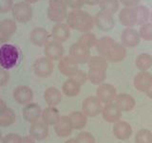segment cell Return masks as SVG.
I'll return each instance as SVG.
<instances>
[{
  "label": "cell",
  "mask_w": 152,
  "mask_h": 143,
  "mask_svg": "<svg viewBox=\"0 0 152 143\" xmlns=\"http://www.w3.org/2000/svg\"><path fill=\"white\" fill-rule=\"evenodd\" d=\"M66 20L70 28L83 33L90 31L95 26L94 17L82 9H72L68 13Z\"/></svg>",
  "instance_id": "1"
},
{
  "label": "cell",
  "mask_w": 152,
  "mask_h": 143,
  "mask_svg": "<svg viewBox=\"0 0 152 143\" xmlns=\"http://www.w3.org/2000/svg\"><path fill=\"white\" fill-rule=\"evenodd\" d=\"M18 49L12 44H3L0 46V66L4 69H12L15 66L19 60Z\"/></svg>",
  "instance_id": "2"
},
{
  "label": "cell",
  "mask_w": 152,
  "mask_h": 143,
  "mask_svg": "<svg viewBox=\"0 0 152 143\" xmlns=\"http://www.w3.org/2000/svg\"><path fill=\"white\" fill-rule=\"evenodd\" d=\"M12 13L14 20L22 24L30 22L33 16V12L31 4L25 1L13 4Z\"/></svg>",
  "instance_id": "3"
},
{
  "label": "cell",
  "mask_w": 152,
  "mask_h": 143,
  "mask_svg": "<svg viewBox=\"0 0 152 143\" xmlns=\"http://www.w3.org/2000/svg\"><path fill=\"white\" fill-rule=\"evenodd\" d=\"M54 68L53 61L48 57H40L33 63L32 69L34 74L39 78H48L52 74Z\"/></svg>",
  "instance_id": "4"
},
{
  "label": "cell",
  "mask_w": 152,
  "mask_h": 143,
  "mask_svg": "<svg viewBox=\"0 0 152 143\" xmlns=\"http://www.w3.org/2000/svg\"><path fill=\"white\" fill-rule=\"evenodd\" d=\"M69 56L72 58L78 65L88 63L90 59V50L88 47L85 46L79 42L72 44L69 50Z\"/></svg>",
  "instance_id": "5"
},
{
  "label": "cell",
  "mask_w": 152,
  "mask_h": 143,
  "mask_svg": "<svg viewBox=\"0 0 152 143\" xmlns=\"http://www.w3.org/2000/svg\"><path fill=\"white\" fill-rule=\"evenodd\" d=\"M103 105L100 99L95 96L86 98L82 103V112L88 118H93L102 113Z\"/></svg>",
  "instance_id": "6"
},
{
  "label": "cell",
  "mask_w": 152,
  "mask_h": 143,
  "mask_svg": "<svg viewBox=\"0 0 152 143\" xmlns=\"http://www.w3.org/2000/svg\"><path fill=\"white\" fill-rule=\"evenodd\" d=\"M17 30L16 21L6 18L0 21V44H6Z\"/></svg>",
  "instance_id": "7"
},
{
  "label": "cell",
  "mask_w": 152,
  "mask_h": 143,
  "mask_svg": "<svg viewBox=\"0 0 152 143\" xmlns=\"http://www.w3.org/2000/svg\"><path fill=\"white\" fill-rule=\"evenodd\" d=\"M44 53L51 61H60L64 57V46L56 40L49 41L44 46Z\"/></svg>",
  "instance_id": "8"
},
{
  "label": "cell",
  "mask_w": 152,
  "mask_h": 143,
  "mask_svg": "<svg viewBox=\"0 0 152 143\" xmlns=\"http://www.w3.org/2000/svg\"><path fill=\"white\" fill-rule=\"evenodd\" d=\"M117 96L116 88L110 83H102L98 85L96 90V97L100 99L102 103L113 102Z\"/></svg>",
  "instance_id": "9"
},
{
  "label": "cell",
  "mask_w": 152,
  "mask_h": 143,
  "mask_svg": "<svg viewBox=\"0 0 152 143\" xmlns=\"http://www.w3.org/2000/svg\"><path fill=\"white\" fill-rule=\"evenodd\" d=\"M13 99L18 104L27 105L31 103L33 99V91L30 86L27 85H18L13 90Z\"/></svg>",
  "instance_id": "10"
},
{
  "label": "cell",
  "mask_w": 152,
  "mask_h": 143,
  "mask_svg": "<svg viewBox=\"0 0 152 143\" xmlns=\"http://www.w3.org/2000/svg\"><path fill=\"white\" fill-rule=\"evenodd\" d=\"M58 69L62 75H64L66 77H69V78H72L76 74V72L79 70L78 64L76 63L69 55L64 56L63 58L59 61Z\"/></svg>",
  "instance_id": "11"
},
{
  "label": "cell",
  "mask_w": 152,
  "mask_h": 143,
  "mask_svg": "<svg viewBox=\"0 0 152 143\" xmlns=\"http://www.w3.org/2000/svg\"><path fill=\"white\" fill-rule=\"evenodd\" d=\"M94 24L100 30L102 31H110L115 26L113 15L104 12H99L94 17Z\"/></svg>",
  "instance_id": "12"
},
{
  "label": "cell",
  "mask_w": 152,
  "mask_h": 143,
  "mask_svg": "<svg viewBox=\"0 0 152 143\" xmlns=\"http://www.w3.org/2000/svg\"><path fill=\"white\" fill-rule=\"evenodd\" d=\"M121 44L126 47L137 46L141 42V36L139 31L134 28H126L121 34Z\"/></svg>",
  "instance_id": "13"
},
{
  "label": "cell",
  "mask_w": 152,
  "mask_h": 143,
  "mask_svg": "<svg viewBox=\"0 0 152 143\" xmlns=\"http://www.w3.org/2000/svg\"><path fill=\"white\" fill-rule=\"evenodd\" d=\"M22 115L26 121L33 123L39 120L42 115V109L38 103L31 102L24 106L22 109Z\"/></svg>",
  "instance_id": "14"
},
{
  "label": "cell",
  "mask_w": 152,
  "mask_h": 143,
  "mask_svg": "<svg viewBox=\"0 0 152 143\" xmlns=\"http://www.w3.org/2000/svg\"><path fill=\"white\" fill-rule=\"evenodd\" d=\"M112 132L114 136L119 140H126L132 136V127L128 122L119 120L114 123Z\"/></svg>",
  "instance_id": "15"
},
{
  "label": "cell",
  "mask_w": 152,
  "mask_h": 143,
  "mask_svg": "<svg viewBox=\"0 0 152 143\" xmlns=\"http://www.w3.org/2000/svg\"><path fill=\"white\" fill-rule=\"evenodd\" d=\"M30 136L32 137L33 139L35 140H44L47 139L48 136H49V125H47L44 121H36L31 123V127L30 130Z\"/></svg>",
  "instance_id": "16"
},
{
  "label": "cell",
  "mask_w": 152,
  "mask_h": 143,
  "mask_svg": "<svg viewBox=\"0 0 152 143\" xmlns=\"http://www.w3.org/2000/svg\"><path fill=\"white\" fill-rule=\"evenodd\" d=\"M102 116L106 121L109 123H115L121 120L122 111L115 103L110 102L106 104V106L103 107Z\"/></svg>",
  "instance_id": "17"
},
{
  "label": "cell",
  "mask_w": 152,
  "mask_h": 143,
  "mask_svg": "<svg viewBox=\"0 0 152 143\" xmlns=\"http://www.w3.org/2000/svg\"><path fill=\"white\" fill-rule=\"evenodd\" d=\"M73 127L69 116L60 117L59 120L54 125V132L59 137H68L72 134Z\"/></svg>",
  "instance_id": "18"
},
{
  "label": "cell",
  "mask_w": 152,
  "mask_h": 143,
  "mask_svg": "<svg viewBox=\"0 0 152 143\" xmlns=\"http://www.w3.org/2000/svg\"><path fill=\"white\" fill-rule=\"evenodd\" d=\"M119 21L123 26L132 28L137 25V14L134 8L125 7L119 12Z\"/></svg>",
  "instance_id": "19"
},
{
  "label": "cell",
  "mask_w": 152,
  "mask_h": 143,
  "mask_svg": "<svg viewBox=\"0 0 152 143\" xmlns=\"http://www.w3.org/2000/svg\"><path fill=\"white\" fill-rule=\"evenodd\" d=\"M50 35L53 40L64 43L68 41L70 36V28L66 23H56L52 28Z\"/></svg>",
  "instance_id": "20"
},
{
  "label": "cell",
  "mask_w": 152,
  "mask_h": 143,
  "mask_svg": "<svg viewBox=\"0 0 152 143\" xmlns=\"http://www.w3.org/2000/svg\"><path fill=\"white\" fill-rule=\"evenodd\" d=\"M114 103L121 109V111L125 112H130L133 110L136 105V101L131 95L129 94H119L116 96L115 99H114Z\"/></svg>",
  "instance_id": "21"
},
{
  "label": "cell",
  "mask_w": 152,
  "mask_h": 143,
  "mask_svg": "<svg viewBox=\"0 0 152 143\" xmlns=\"http://www.w3.org/2000/svg\"><path fill=\"white\" fill-rule=\"evenodd\" d=\"M49 32L44 28L36 27L31 31V42L36 46H44L49 42Z\"/></svg>",
  "instance_id": "22"
},
{
  "label": "cell",
  "mask_w": 152,
  "mask_h": 143,
  "mask_svg": "<svg viewBox=\"0 0 152 143\" xmlns=\"http://www.w3.org/2000/svg\"><path fill=\"white\" fill-rule=\"evenodd\" d=\"M126 54V47L124 45L119 44V43L116 42L111 47V49L109 50L106 59L108 62H111V63H119V62L125 60Z\"/></svg>",
  "instance_id": "23"
},
{
  "label": "cell",
  "mask_w": 152,
  "mask_h": 143,
  "mask_svg": "<svg viewBox=\"0 0 152 143\" xmlns=\"http://www.w3.org/2000/svg\"><path fill=\"white\" fill-rule=\"evenodd\" d=\"M152 80V75L147 72V71H141L135 75L134 80H133V84L134 87L140 92H145L148 88L150 82Z\"/></svg>",
  "instance_id": "24"
},
{
  "label": "cell",
  "mask_w": 152,
  "mask_h": 143,
  "mask_svg": "<svg viewBox=\"0 0 152 143\" xmlns=\"http://www.w3.org/2000/svg\"><path fill=\"white\" fill-rule=\"evenodd\" d=\"M59 110L55 106H48L44 110H42V121H44L47 125L54 126L60 118Z\"/></svg>",
  "instance_id": "25"
},
{
  "label": "cell",
  "mask_w": 152,
  "mask_h": 143,
  "mask_svg": "<svg viewBox=\"0 0 152 143\" xmlns=\"http://www.w3.org/2000/svg\"><path fill=\"white\" fill-rule=\"evenodd\" d=\"M44 99L49 106H57L62 101V93L54 86L48 87L44 92Z\"/></svg>",
  "instance_id": "26"
},
{
  "label": "cell",
  "mask_w": 152,
  "mask_h": 143,
  "mask_svg": "<svg viewBox=\"0 0 152 143\" xmlns=\"http://www.w3.org/2000/svg\"><path fill=\"white\" fill-rule=\"evenodd\" d=\"M62 91H63V94L65 96L69 98L77 97L81 91V85L72 78H69L68 80H66V82L63 83Z\"/></svg>",
  "instance_id": "27"
},
{
  "label": "cell",
  "mask_w": 152,
  "mask_h": 143,
  "mask_svg": "<svg viewBox=\"0 0 152 143\" xmlns=\"http://www.w3.org/2000/svg\"><path fill=\"white\" fill-rule=\"evenodd\" d=\"M115 43H116L115 40H114L113 38H111L110 36H104L97 40V44L95 46H96L98 53L106 58L109 50L111 49V47L113 46V45L115 44Z\"/></svg>",
  "instance_id": "28"
},
{
  "label": "cell",
  "mask_w": 152,
  "mask_h": 143,
  "mask_svg": "<svg viewBox=\"0 0 152 143\" xmlns=\"http://www.w3.org/2000/svg\"><path fill=\"white\" fill-rule=\"evenodd\" d=\"M68 9L65 8H54L49 7L47 9V15L48 18L50 21L55 23H62L66 19L68 16Z\"/></svg>",
  "instance_id": "29"
},
{
  "label": "cell",
  "mask_w": 152,
  "mask_h": 143,
  "mask_svg": "<svg viewBox=\"0 0 152 143\" xmlns=\"http://www.w3.org/2000/svg\"><path fill=\"white\" fill-rule=\"evenodd\" d=\"M69 118L71 121V124L74 130H82L86 127L88 123V117L82 111H73L71 112Z\"/></svg>",
  "instance_id": "30"
},
{
  "label": "cell",
  "mask_w": 152,
  "mask_h": 143,
  "mask_svg": "<svg viewBox=\"0 0 152 143\" xmlns=\"http://www.w3.org/2000/svg\"><path fill=\"white\" fill-rule=\"evenodd\" d=\"M88 79L94 85H100L104 83L107 79V70L99 68H88Z\"/></svg>",
  "instance_id": "31"
},
{
  "label": "cell",
  "mask_w": 152,
  "mask_h": 143,
  "mask_svg": "<svg viewBox=\"0 0 152 143\" xmlns=\"http://www.w3.org/2000/svg\"><path fill=\"white\" fill-rule=\"evenodd\" d=\"M135 65L140 71H147L152 66V56L147 53H142L137 56Z\"/></svg>",
  "instance_id": "32"
},
{
  "label": "cell",
  "mask_w": 152,
  "mask_h": 143,
  "mask_svg": "<svg viewBox=\"0 0 152 143\" xmlns=\"http://www.w3.org/2000/svg\"><path fill=\"white\" fill-rule=\"evenodd\" d=\"M16 120V115L12 108L7 107L5 110L0 114V126L1 127H9L12 125Z\"/></svg>",
  "instance_id": "33"
},
{
  "label": "cell",
  "mask_w": 152,
  "mask_h": 143,
  "mask_svg": "<svg viewBox=\"0 0 152 143\" xmlns=\"http://www.w3.org/2000/svg\"><path fill=\"white\" fill-rule=\"evenodd\" d=\"M119 1L118 0H100L99 7L101 11L113 15L119 9Z\"/></svg>",
  "instance_id": "34"
},
{
  "label": "cell",
  "mask_w": 152,
  "mask_h": 143,
  "mask_svg": "<svg viewBox=\"0 0 152 143\" xmlns=\"http://www.w3.org/2000/svg\"><path fill=\"white\" fill-rule=\"evenodd\" d=\"M135 11L137 14V25H142L147 23L150 18V12L147 7L144 5H138L135 7Z\"/></svg>",
  "instance_id": "35"
},
{
  "label": "cell",
  "mask_w": 152,
  "mask_h": 143,
  "mask_svg": "<svg viewBox=\"0 0 152 143\" xmlns=\"http://www.w3.org/2000/svg\"><path fill=\"white\" fill-rule=\"evenodd\" d=\"M88 64V68H99V69L107 70L108 66V61L104 57L98 55V56L90 57Z\"/></svg>",
  "instance_id": "36"
},
{
  "label": "cell",
  "mask_w": 152,
  "mask_h": 143,
  "mask_svg": "<svg viewBox=\"0 0 152 143\" xmlns=\"http://www.w3.org/2000/svg\"><path fill=\"white\" fill-rule=\"evenodd\" d=\"M97 38L95 36L94 33L91 31H88V32H84L82 35L80 36L78 42L81 43L82 45L88 47V49H91V47L95 46L97 44Z\"/></svg>",
  "instance_id": "37"
},
{
  "label": "cell",
  "mask_w": 152,
  "mask_h": 143,
  "mask_svg": "<svg viewBox=\"0 0 152 143\" xmlns=\"http://www.w3.org/2000/svg\"><path fill=\"white\" fill-rule=\"evenodd\" d=\"M135 143H152V133L147 129H141L135 135Z\"/></svg>",
  "instance_id": "38"
},
{
  "label": "cell",
  "mask_w": 152,
  "mask_h": 143,
  "mask_svg": "<svg viewBox=\"0 0 152 143\" xmlns=\"http://www.w3.org/2000/svg\"><path fill=\"white\" fill-rule=\"evenodd\" d=\"M139 34L142 40L152 41V23H145L141 25Z\"/></svg>",
  "instance_id": "39"
},
{
  "label": "cell",
  "mask_w": 152,
  "mask_h": 143,
  "mask_svg": "<svg viewBox=\"0 0 152 143\" xmlns=\"http://www.w3.org/2000/svg\"><path fill=\"white\" fill-rule=\"evenodd\" d=\"M78 143H95L94 136L89 132H81L76 136Z\"/></svg>",
  "instance_id": "40"
},
{
  "label": "cell",
  "mask_w": 152,
  "mask_h": 143,
  "mask_svg": "<svg viewBox=\"0 0 152 143\" xmlns=\"http://www.w3.org/2000/svg\"><path fill=\"white\" fill-rule=\"evenodd\" d=\"M2 143H22V136L17 134H8L2 139Z\"/></svg>",
  "instance_id": "41"
},
{
  "label": "cell",
  "mask_w": 152,
  "mask_h": 143,
  "mask_svg": "<svg viewBox=\"0 0 152 143\" xmlns=\"http://www.w3.org/2000/svg\"><path fill=\"white\" fill-rule=\"evenodd\" d=\"M72 79L74 81H76V82H77L81 85V86H82V85L85 84L86 82H87V81L88 80V73L85 72L84 70L79 69L77 72H76V74L72 77Z\"/></svg>",
  "instance_id": "42"
},
{
  "label": "cell",
  "mask_w": 152,
  "mask_h": 143,
  "mask_svg": "<svg viewBox=\"0 0 152 143\" xmlns=\"http://www.w3.org/2000/svg\"><path fill=\"white\" fill-rule=\"evenodd\" d=\"M13 0H0V13H7L12 11Z\"/></svg>",
  "instance_id": "43"
},
{
  "label": "cell",
  "mask_w": 152,
  "mask_h": 143,
  "mask_svg": "<svg viewBox=\"0 0 152 143\" xmlns=\"http://www.w3.org/2000/svg\"><path fill=\"white\" fill-rule=\"evenodd\" d=\"M10 78H11V76H10L8 70L4 69L3 68L0 66V87L7 85L10 81Z\"/></svg>",
  "instance_id": "44"
},
{
  "label": "cell",
  "mask_w": 152,
  "mask_h": 143,
  "mask_svg": "<svg viewBox=\"0 0 152 143\" xmlns=\"http://www.w3.org/2000/svg\"><path fill=\"white\" fill-rule=\"evenodd\" d=\"M49 7H54V8H65L68 9V1L66 0H50L49 1Z\"/></svg>",
  "instance_id": "45"
},
{
  "label": "cell",
  "mask_w": 152,
  "mask_h": 143,
  "mask_svg": "<svg viewBox=\"0 0 152 143\" xmlns=\"http://www.w3.org/2000/svg\"><path fill=\"white\" fill-rule=\"evenodd\" d=\"M66 1H68L69 8L72 9H81V8L85 5L84 0H66Z\"/></svg>",
  "instance_id": "46"
},
{
  "label": "cell",
  "mask_w": 152,
  "mask_h": 143,
  "mask_svg": "<svg viewBox=\"0 0 152 143\" xmlns=\"http://www.w3.org/2000/svg\"><path fill=\"white\" fill-rule=\"evenodd\" d=\"M119 1H120V3L123 5L124 7L134 8V7L139 5L141 0H119Z\"/></svg>",
  "instance_id": "47"
},
{
  "label": "cell",
  "mask_w": 152,
  "mask_h": 143,
  "mask_svg": "<svg viewBox=\"0 0 152 143\" xmlns=\"http://www.w3.org/2000/svg\"><path fill=\"white\" fill-rule=\"evenodd\" d=\"M22 143H35V139H33L31 136L22 137Z\"/></svg>",
  "instance_id": "48"
},
{
  "label": "cell",
  "mask_w": 152,
  "mask_h": 143,
  "mask_svg": "<svg viewBox=\"0 0 152 143\" xmlns=\"http://www.w3.org/2000/svg\"><path fill=\"white\" fill-rule=\"evenodd\" d=\"M86 5H88V6H95V5H99L100 0H84Z\"/></svg>",
  "instance_id": "49"
},
{
  "label": "cell",
  "mask_w": 152,
  "mask_h": 143,
  "mask_svg": "<svg viewBox=\"0 0 152 143\" xmlns=\"http://www.w3.org/2000/svg\"><path fill=\"white\" fill-rule=\"evenodd\" d=\"M145 94H146L147 97L150 98L152 99V80H151V82H150V84H149L148 88H147V90L145 91Z\"/></svg>",
  "instance_id": "50"
},
{
  "label": "cell",
  "mask_w": 152,
  "mask_h": 143,
  "mask_svg": "<svg viewBox=\"0 0 152 143\" xmlns=\"http://www.w3.org/2000/svg\"><path fill=\"white\" fill-rule=\"evenodd\" d=\"M6 108H7L6 102H5L2 99H0V114H1Z\"/></svg>",
  "instance_id": "51"
},
{
  "label": "cell",
  "mask_w": 152,
  "mask_h": 143,
  "mask_svg": "<svg viewBox=\"0 0 152 143\" xmlns=\"http://www.w3.org/2000/svg\"><path fill=\"white\" fill-rule=\"evenodd\" d=\"M65 143H78V141L76 140V139H68Z\"/></svg>",
  "instance_id": "52"
},
{
  "label": "cell",
  "mask_w": 152,
  "mask_h": 143,
  "mask_svg": "<svg viewBox=\"0 0 152 143\" xmlns=\"http://www.w3.org/2000/svg\"><path fill=\"white\" fill-rule=\"evenodd\" d=\"M25 2H28V3H30V4H33V3H36L38 2L39 0H24Z\"/></svg>",
  "instance_id": "53"
},
{
  "label": "cell",
  "mask_w": 152,
  "mask_h": 143,
  "mask_svg": "<svg viewBox=\"0 0 152 143\" xmlns=\"http://www.w3.org/2000/svg\"><path fill=\"white\" fill-rule=\"evenodd\" d=\"M2 139H3V137H2V134H1V131H0V142L2 141Z\"/></svg>",
  "instance_id": "54"
},
{
  "label": "cell",
  "mask_w": 152,
  "mask_h": 143,
  "mask_svg": "<svg viewBox=\"0 0 152 143\" xmlns=\"http://www.w3.org/2000/svg\"><path fill=\"white\" fill-rule=\"evenodd\" d=\"M150 20H151V23H152V12H150Z\"/></svg>",
  "instance_id": "55"
}]
</instances>
